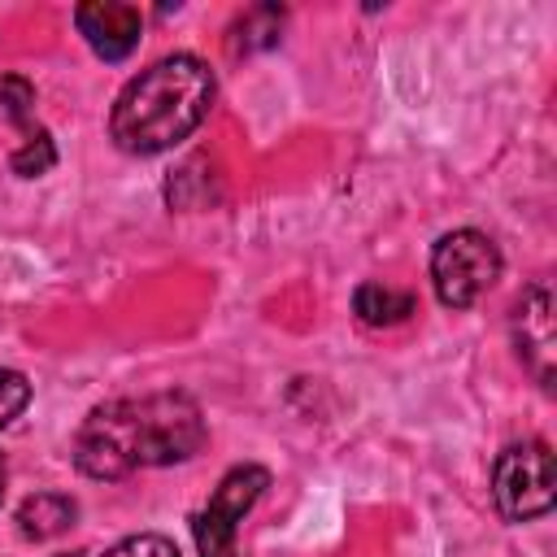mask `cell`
<instances>
[{
  "label": "cell",
  "instance_id": "3957f363",
  "mask_svg": "<svg viewBox=\"0 0 557 557\" xmlns=\"http://www.w3.org/2000/svg\"><path fill=\"white\" fill-rule=\"evenodd\" d=\"M500 278V248L483 231H448L431 248V283L440 305L470 309Z\"/></svg>",
  "mask_w": 557,
  "mask_h": 557
},
{
  "label": "cell",
  "instance_id": "9a60e30c",
  "mask_svg": "<svg viewBox=\"0 0 557 557\" xmlns=\"http://www.w3.org/2000/svg\"><path fill=\"white\" fill-rule=\"evenodd\" d=\"M4 479H9V474H4V457H0V500H4Z\"/></svg>",
  "mask_w": 557,
  "mask_h": 557
},
{
  "label": "cell",
  "instance_id": "30bf717a",
  "mask_svg": "<svg viewBox=\"0 0 557 557\" xmlns=\"http://www.w3.org/2000/svg\"><path fill=\"white\" fill-rule=\"evenodd\" d=\"M278 30H283V9L274 4H257L248 9L235 26H231V52H257V48H270L278 44Z\"/></svg>",
  "mask_w": 557,
  "mask_h": 557
},
{
  "label": "cell",
  "instance_id": "5bb4252c",
  "mask_svg": "<svg viewBox=\"0 0 557 557\" xmlns=\"http://www.w3.org/2000/svg\"><path fill=\"white\" fill-rule=\"evenodd\" d=\"M104 557H178V548H174V540H165V535H126L122 544H113Z\"/></svg>",
  "mask_w": 557,
  "mask_h": 557
},
{
  "label": "cell",
  "instance_id": "52a82bcc",
  "mask_svg": "<svg viewBox=\"0 0 557 557\" xmlns=\"http://www.w3.org/2000/svg\"><path fill=\"white\" fill-rule=\"evenodd\" d=\"M74 26L87 39V48L104 61H126L139 48V30H144V13L135 4H117V0H96V4H78L74 9Z\"/></svg>",
  "mask_w": 557,
  "mask_h": 557
},
{
  "label": "cell",
  "instance_id": "5b68a950",
  "mask_svg": "<svg viewBox=\"0 0 557 557\" xmlns=\"http://www.w3.org/2000/svg\"><path fill=\"white\" fill-rule=\"evenodd\" d=\"M270 487V474L261 466H235L222 474V483L213 487L209 505L191 518V535H196V553L200 557H239L235 553V527L244 522V513L257 505V496Z\"/></svg>",
  "mask_w": 557,
  "mask_h": 557
},
{
  "label": "cell",
  "instance_id": "277c9868",
  "mask_svg": "<svg viewBox=\"0 0 557 557\" xmlns=\"http://www.w3.org/2000/svg\"><path fill=\"white\" fill-rule=\"evenodd\" d=\"M492 500L505 522H531L553 509V453L544 440L509 444L496 457Z\"/></svg>",
  "mask_w": 557,
  "mask_h": 557
},
{
  "label": "cell",
  "instance_id": "8992f818",
  "mask_svg": "<svg viewBox=\"0 0 557 557\" xmlns=\"http://www.w3.org/2000/svg\"><path fill=\"white\" fill-rule=\"evenodd\" d=\"M513 348H518L522 366L535 374V383L553 387L557 339H553V292H548V283H531L518 296V305H513Z\"/></svg>",
  "mask_w": 557,
  "mask_h": 557
},
{
  "label": "cell",
  "instance_id": "7a4b0ae2",
  "mask_svg": "<svg viewBox=\"0 0 557 557\" xmlns=\"http://www.w3.org/2000/svg\"><path fill=\"white\" fill-rule=\"evenodd\" d=\"M213 96H218V78L200 57L191 52L161 57L117 91L109 113V135L131 157L170 152L209 117Z\"/></svg>",
  "mask_w": 557,
  "mask_h": 557
},
{
  "label": "cell",
  "instance_id": "4fadbf2b",
  "mask_svg": "<svg viewBox=\"0 0 557 557\" xmlns=\"http://www.w3.org/2000/svg\"><path fill=\"white\" fill-rule=\"evenodd\" d=\"M30 405V383L17 370H0V431Z\"/></svg>",
  "mask_w": 557,
  "mask_h": 557
},
{
  "label": "cell",
  "instance_id": "8fae6325",
  "mask_svg": "<svg viewBox=\"0 0 557 557\" xmlns=\"http://www.w3.org/2000/svg\"><path fill=\"white\" fill-rule=\"evenodd\" d=\"M52 161H57V148H52L48 131H26V139H22L17 152L9 157L13 174H22V178H39V174H48Z\"/></svg>",
  "mask_w": 557,
  "mask_h": 557
},
{
  "label": "cell",
  "instance_id": "6da1fadb",
  "mask_svg": "<svg viewBox=\"0 0 557 557\" xmlns=\"http://www.w3.org/2000/svg\"><path fill=\"white\" fill-rule=\"evenodd\" d=\"M205 413L187 392L122 396L96 405L74 435V466L87 479H126L148 466H174L205 448Z\"/></svg>",
  "mask_w": 557,
  "mask_h": 557
},
{
  "label": "cell",
  "instance_id": "7c38bea8",
  "mask_svg": "<svg viewBox=\"0 0 557 557\" xmlns=\"http://www.w3.org/2000/svg\"><path fill=\"white\" fill-rule=\"evenodd\" d=\"M30 109H35V87H30L26 78H17V74H9V78H0V113L26 126V117H30Z\"/></svg>",
  "mask_w": 557,
  "mask_h": 557
},
{
  "label": "cell",
  "instance_id": "ba28073f",
  "mask_svg": "<svg viewBox=\"0 0 557 557\" xmlns=\"http://www.w3.org/2000/svg\"><path fill=\"white\" fill-rule=\"evenodd\" d=\"M78 518V505L61 492H35L17 505V535L22 540H52L61 531H70Z\"/></svg>",
  "mask_w": 557,
  "mask_h": 557
},
{
  "label": "cell",
  "instance_id": "2e32d148",
  "mask_svg": "<svg viewBox=\"0 0 557 557\" xmlns=\"http://www.w3.org/2000/svg\"><path fill=\"white\" fill-rule=\"evenodd\" d=\"M57 557H87V553H57Z\"/></svg>",
  "mask_w": 557,
  "mask_h": 557
},
{
  "label": "cell",
  "instance_id": "9c48e42d",
  "mask_svg": "<svg viewBox=\"0 0 557 557\" xmlns=\"http://www.w3.org/2000/svg\"><path fill=\"white\" fill-rule=\"evenodd\" d=\"M418 309L413 292H400L392 283H361L352 292V313L366 322V326H400L409 313Z\"/></svg>",
  "mask_w": 557,
  "mask_h": 557
}]
</instances>
